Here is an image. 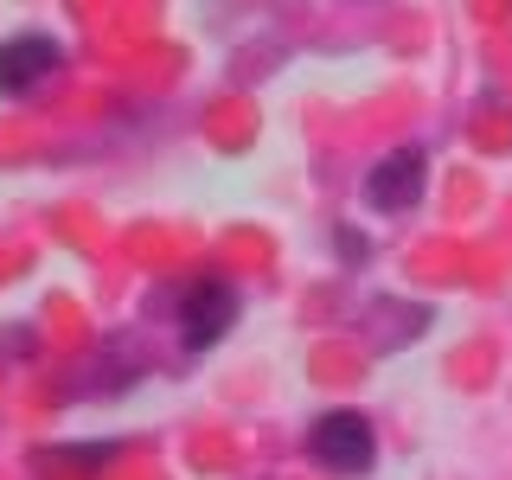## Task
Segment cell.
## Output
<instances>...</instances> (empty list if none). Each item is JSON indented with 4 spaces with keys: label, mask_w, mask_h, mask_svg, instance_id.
I'll return each instance as SVG.
<instances>
[{
    "label": "cell",
    "mask_w": 512,
    "mask_h": 480,
    "mask_svg": "<svg viewBox=\"0 0 512 480\" xmlns=\"http://www.w3.org/2000/svg\"><path fill=\"white\" fill-rule=\"evenodd\" d=\"M423 173H429L423 148H391L365 173V205H372V212H410V205L423 199Z\"/></svg>",
    "instance_id": "7a4b0ae2"
},
{
    "label": "cell",
    "mask_w": 512,
    "mask_h": 480,
    "mask_svg": "<svg viewBox=\"0 0 512 480\" xmlns=\"http://www.w3.org/2000/svg\"><path fill=\"white\" fill-rule=\"evenodd\" d=\"M237 320V295L224 282H192L186 301H180V327H186V346L205 352L212 340H224V327Z\"/></svg>",
    "instance_id": "3957f363"
},
{
    "label": "cell",
    "mask_w": 512,
    "mask_h": 480,
    "mask_svg": "<svg viewBox=\"0 0 512 480\" xmlns=\"http://www.w3.org/2000/svg\"><path fill=\"white\" fill-rule=\"evenodd\" d=\"M308 455L320 461V468H333V474H365V468H372V455H378L372 423L352 416V410L320 416V423L308 429Z\"/></svg>",
    "instance_id": "6da1fadb"
},
{
    "label": "cell",
    "mask_w": 512,
    "mask_h": 480,
    "mask_svg": "<svg viewBox=\"0 0 512 480\" xmlns=\"http://www.w3.org/2000/svg\"><path fill=\"white\" fill-rule=\"evenodd\" d=\"M58 71V45L45 32H20V39L0 45V96H26Z\"/></svg>",
    "instance_id": "277c9868"
}]
</instances>
